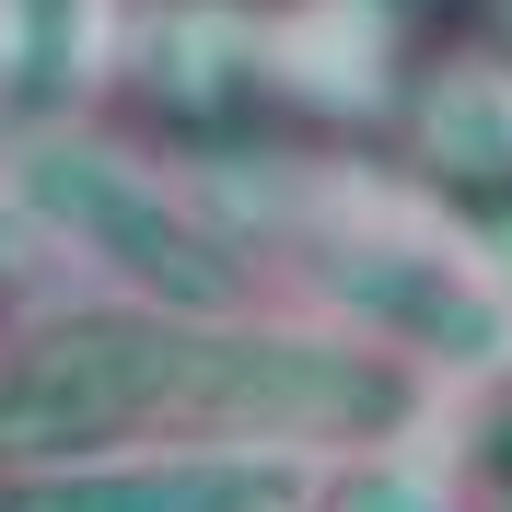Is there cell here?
<instances>
[{
    "label": "cell",
    "mask_w": 512,
    "mask_h": 512,
    "mask_svg": "<svg viewBox=\"0 0 512 512\" xmlns=\"http://www.w3.org/2000/svg\"><path fill=\"white\" fill-rule=\"evenodd\" d=\"M396 419H408V373L210 315H70L24 361H0V454H82V443H128V431L373 443Z\"/></svg>",
    "instance_id": "6da1fadb"
},
{
    "label": "cell",
    "mask_w": 512,
    "mask_h": 512,
    "mask_svg": "<svg viewBox=\"0 0 512 512\" xmlns=\"http://www.w3.org/2000/svg\"><path fill=\"white\" fill-rule=\"evenodd\" d=\"M24 198H35L59 233H82L105 268H128L140 291H163V315H233V303H245V268H233V256L210 245L152 175H128L117 152L47 140V152L24 163Z\"/></svg>",
    "instance_id": "7a4b0ae2"
},
{
    "label": "cell",
    "mask_w": 512,
    "mask_h": 512,
    "mask_svg": "<svg viewBox=\"0 0 512 512\" xmlns=\"http://www.w3.org/2000/svg\"><path fill=\"white\" fill-rule=\"evenodd\" d=\"M303 478L280 454H152V466H70L12 489V512H291Z\"/></svg>",
    "instance_id": "3957f363"
},
{
    "label": "cell",
    "mask_w": 512,
    "mask_h": 512,
    "mask_svg": "<svg viewBox=\"0 0 512 512\" xmlns=\"http://www.w3.org/2000/svg\"><path fill=\"white\" fill-rule=\"evenodd\" d=\"M338 291H350V303H373V315H408V338H431V350H454V361L501 350V315H489L478 291L431 280V268H408V256H350V268H338Z\"/></svg>",
    "instance_id": "277c9868"
},
{
    "label": "cell",
    "mask_w": 512,
    "mask_h": 512,
    "mask_svg": "<svg viewBox=\"0 0 512 512\" xmlns=\"http://www.w3.org/2000/svg\"><path fill=\"white\" fill-rule=\"evenodd\" d=\"M489 489H501V512H512V419L489 431Z\"/></svg>",
    "instance_id": "5b68a950"
}]
</instances>
